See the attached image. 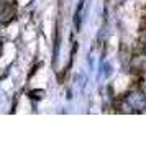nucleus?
I'll return each mask as SVG.
<instances>
[{"label":"nucleus","instance_id":"obj_1","mask_svg":"<svg viewBox=\"0 0 146 141\" xmlns=\"http://www.w3.org/2000/svg\"><path fill=\"white\" fill-rule=\"evenodd\" d=\"M82 8H84V0L79 2V7H77V12H76V26H80V20H82Z\"/></svg>","mask_w":146,"mask_h":141}]
</instances>
